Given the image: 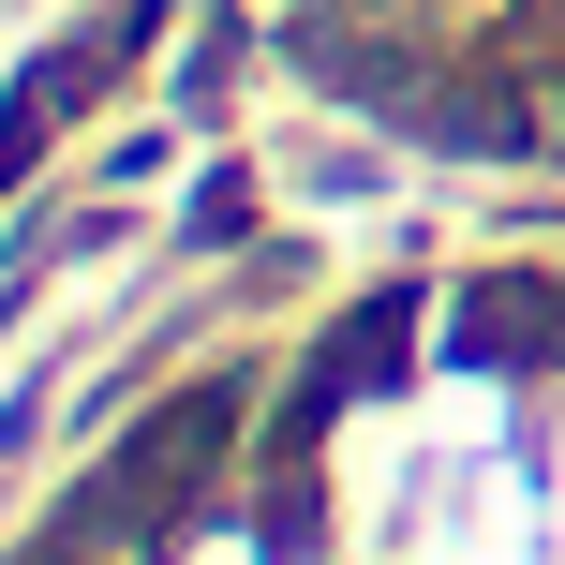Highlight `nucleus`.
I'll return each instance as SVG.
<instances>
[{
  "mask_svg": "<svg viewBox=\"0 0 565 565\" xmlns=\"http://www.w3.org/2000/svg\"><path fill=\"white\" fill-rule=\"evenodd\" d=\"M15 565H89V536H75V521H60V536H45V551H15Z\"/></svg>",
  "mask_w": 565,
  "mask_h": 565,
  "instance_id": "7ed1b4c3",
  "label": "nucleus"
},
{
  "mask_svg": "<svg viewBox=\"0 0 565 565\" xmlns=\"http://www.w3.org/2000/svg\"><path fill=\"white\" fill-rule=\"evenodd\" d=\"M224 447H238V387H179L164 417H135V431H119V461L75 491V536H89V551H105V536L149 551L209 477H224Z\"/></svg>",
  "mask_w": 565,
  "mask_h": 565,
  "instance_id": "f257e3e1",
  "label": "nucleus"
},
{
  "mask_svg": "<svg viewBox=\"0 0 565 565\" xmlns=\"http://www.w3.org/2000/svg\"><path fill=\"white\" fill-rule=\"evenodd\" d=\"M461 358H491V372H521V358H565V282H536V268L477 282V298H461Z\"/></svg>",
  "mask_w": 565,
  "mask_h": 565,
  "instance_id": "f03ea898",
  "label": "nucleus"
}]
</instances>
